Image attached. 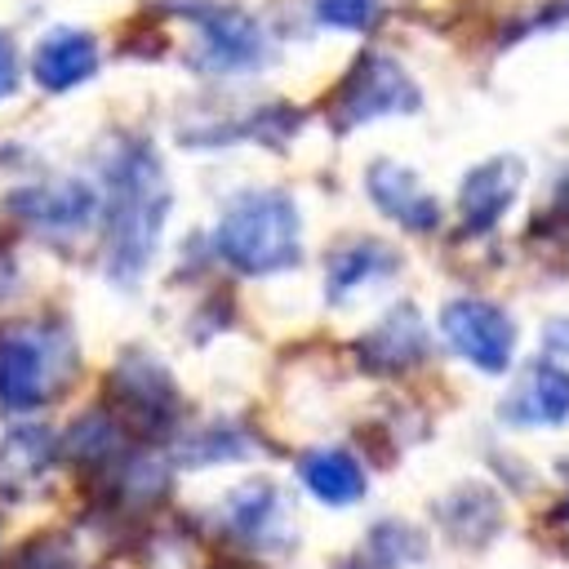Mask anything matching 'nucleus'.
Masks as SVG:
<instances>
[{
    "label": "nucleus",
    "mask_w": 569,
    "mask_h": 569,
    "mask_svg": "<svg viewBox=\"0 0 569 569\" xmlns=\"http://www.w3.org/2000/svg\"><path fill=\"white\" fill-rule=\"evenodd\" d=\"M418 107V89L413 80L382 53H369L356 62V71L342 80L338 98H333V120L338 129L365 124L373 116H391V111H413Z\"/></svg>",
    "instance_id": "4"
},
{
    "label": "nucleus",
    "mask_w": 569,
    "mask_h": 569,
    "mask_svg": "<svg viewBox=\"0 0 569 569\" xmlns=\"http://www.w3.org/2000/svg\"><path fill=\"white\" fill-rule=\"evenodd\" d=\"M507 413L516 422H565L569 418V373L556 365H533Z\"/></svg>",
    "instance_id": "9"
},
{
    "label": "nucleus",
    "mask_w": 569,
    "mask_h": 569,
    "mask_svg": "<svg viewBox=\"0 0 569 569\" xmlns=\"http://www.w3.org/2000/svg\"><path fill=\"white\" fill-rule=\"evenodd\" d=\"M204 53L213 67H249L262 53V36L244 13H209L204 18Z\"/></svg>",
    "instance_id": "11"
},
{
    "label": "nucleus",
    "mask_w": 569,
    "mask_h": 569,
    "mask_svg": "<svg viewBox=\"0 0 569 569\" xmlns=\"http://www.w3.org/2000/svg\"><path fill=\"white\" fill-rule=\"evenodd\" d=\"M147 569H191V542L182 533H156L142 556Z\"/></svg>",
    "instance_id": "17"
},
{
    "label": "nucleus",
    "mask_w": 569,
    "mask_h": 569,
    "mask_svg": "<svg viewBox=\"0 0 569 569\" xmlns=\"http://www.w3.org/2000/svg\"><path fill=\"white\" fill-rule=\"evenodd\" d=\"M13 569H76V551H71L67 538H58V533H40L36 542L22 547V556H18Z\"/></svg>",
    "instance_id": "16"
},
{
    "label": "nucleus",
    "mask_w": 569,
    "mask_h": 569,
    "mask_svg": "<svg viewBox=\"0 0 569 569\" xmlns=\"http://www.w3.org/2000/svg\"><path fill=\"white\" fill-rule=\"evenodd\" d=\"M316 13L333 27H369L373 22V0H316Z\"/></svg>",
    "instance_id": "18"
},
{
    "label": "nucleus",
    "mask_w": 569,
    "mask_h": 569,
    "mask_svg": "<svg viewBox=\"0 0 569 569\" xmlns=\"http://www.w3.org/2000/svg\"><path fill=\"white\" fill-rule=\"evenodd\" d=\"M53 440L40 427H22L13 436H4L0 445V493H18L22 485H31L44 467H49Z\"/></svg>",
    "instance_id": "13"
},
{
    "label": "nucleus",
    "mask_w": 569,
    "mask_h": 569,
    "mask_svg": "<svg viewBox=\"0 0 569 569\" xmlns=\"http://www.w3.org/2000/svg\"><path fill=\"white\" fill-rule=\"evenodd\" d=\"M369 196H373V204H378L387 218H396L400 227L431 231V227L440 222V209H436V200L422 191V182H418L409 169L391 164V160H378V164L369 169Z\"/></svg>",
    "instance_id": "7"
},
{
    "label": "nucleus",
    "mask_w": 569,
    "mask_h": 569,
    "mask_svg": "<svg viewBox=\"0 0 569 569\" xmlns=\"http://www.w3.org/2000/svg\"><path fill=\"white\" fill-rule=\"evenodd\" d=\"M365 356H369V365H378V369H405V365H413V360L422 356V325H418V316H413L409 307L391 311V316L365 338Z\"/></svg>",
    "instance_id": "12"
},
{
    "label": "nucleus",
    "mask_w": 569,
    "mask_h": 569,
    "mask_svg": "<svg viewBox=\"0 0 569 569\" xmlns=\"http://www.w3.org/2000/svg\"><path fill=\"white\" fill-rule=\"evenodd\" d=\"M378 267H391V258H387L378 244H360V249H347V253L333 262V276H329V284H333V293H342V289H351V284H360V280H369Z\"/></svg>",
    "instance_id": "15"
},
{
    "label": "nucleus",
    "mask_w": 569,
    "mask_h": 569,
    "mask_svg": "<svg viewBox=\"0 0 569 569\" xmlns=\"http://www.w3.org/2000/svg\"><path fill=\"white\" fill-rule=\"evenodd\" d=\"M27 213L49 218V222H80V218L89 213V191L67 182V187H53V191L27 196Z\"/></svg>",
    "instance_id": "14"
},
{
    "label": "nucleus",
    "mask_w": 569,
    "mask_h": 569,
    "mask_svg": "<svg viewBox=\"0 0 569 569\" xmlns=\"http://www.w3.org/2000/svg\"><path fill=\"white\" fill-rule=\"evenodd\" d=\"M169 213V187L151 151L133 147L116 169V196H111V276L133 280L147 258L156 253L160 222Z\"/></svg>",
    "instance_id": "1"
},
{
    "label": "nucleus",
    "mask_w": 569,
    "mask_h": 569,
    "mask_svg": "<svg viewBox=\"0 0 569 569\" xmlns=\"http://www.w3.org/2000/svg\"><path fill=\"white\" fill-rule=\"evenodd\" d=\"M218 249L231 267L249 276L280 271L298 262V209L280 191L240 196L218 222Z\"/></svg>",
    "instance_id": "2"
},
{
    "label": "nucleus",
    "mask_w": 569,
    "mask_h": 569,
    "mask_svg": "<svg viewBox=\"0 0 569 569\" xmlns=\"http://www.w3.org/2000/svg\"><path fill=\"white\" fill-rule=\"evenodd\" d=\"M71 369V351L53 329H4L0 333V400L9 409H31L49 400Z\"/></svg>",
    "instance_id": "3"
},
{
    "label": "nucleus",
    "mask_w": 569,
    "mask_h": 569,
    "mask_svg": "<svg viewBox=\"0 0 569 569\" xmlns=\"http://www.w3.org/2000/svg\"><path fill=\"white\" fill-rule=\"evenodd\" d=\"M520 178H525V169H520V160H511V156H498V160H485L480 169H471L467 182H462V196H458L462 222H467L471 231L493 227V222L507 213V204L516 200Z\"/></svg>",
    "instance_id": "6"
},
{
    "label": "nucleus",
    "mask_w": 569,
    "mask_h": 569,
    "mask_svg": "<svg viewBox=\"0 0 569 569\" xmlns=\"http://www.w3.org/2000/svg\"><path fill=\"white\" fill-rule=\"evenodd\" d=\"M445 338L453 342L458 356H467L476 369L485 373H502L511 365L516 351V325L507 320V311H498L493 302H476V298H458L445 307L440 316Z\"/></svg>",
    "instance_id": "5"
},
{
    "label": "nucleus",
    "mask_w": 569,
    "mask_h": 569,
    "mask_svg": "<svg viewBox=\"0 0 569 569\" xmlns=\"http://www.w3.org/2000/svg\"><path fill=\"white\" fill-rule=\"evenodd\" d=\"M302 485L320 502H333V507L356 502L365 493V476H360L356 458L342 453V449H316V453H307L302 458Z\"/></svg>",
    "instance_id": "10"
},
{
    "label": "nucleus",
    "mask_w": 569,
    "mask_h": 569,
    "mask_svg": "<svg viewBox=\"0 0 569 569\" xmlns=\"http://www.w3.org/2000/svg\"><path fill=\"white\" fill-rule=\"evenodd\" d=\"M18 80V62H13V44L0 36V93H9Z\"/></svg>",
    "instance_id": "19"
},
{
    "label": "nucleus",
    "mask_w": 569,
    "mask_h": 569,
    "mask_svg": "<svg viewBox=\"0 0 569 569\" xmlns=\"http://www.w3.org/2000/svg\"><path fill=\"white\" fill-rule=\"evenodd\" d=\"M98 67V44L84 31H53L36 49V80L44 89H71Z\"/></svg>",
    "instance_id": "8"
}]
</instances>
